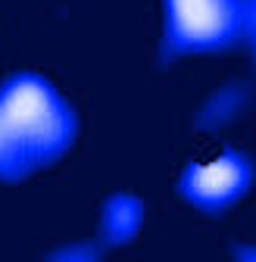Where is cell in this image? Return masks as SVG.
Wrapping results in <instances>:
<instances>
[{
    "label": "cell",
    "mask_w": 256,
    "mask_h": 262,
    "mask_svg": "<svg viewBox=\"0 0 256 262\" xmlns=\"http://www.w3.org/2000/svg\"><path fill=\"white\" fill-rule=\"evenodd\" d=\"M247 38L256 47V0H250V7H247Z\"/></svg>",
    "instance_id": "277c9868"
},
{
    "label": "cell",
    "mask_w": 256,
    "mask_h": 262,
    "mask_svg": "<svg viewBox=\"0 0 256 262\" xmlns=\"http://www.w3.org/2000/svg\"><path fill=\"white\" fill-rule=\"evenodd\" d=\"M247 181H250L247 159H241L234 153H225V156L206 162V166L190 169L181 187L187 193V200H194L197 206H203V209H222V206L234 203L238 196L244 193Z\"/></svg>",
    "instance_id": "3957f363"
},
{
    "label": "cell",
    "mask_w": 256,
    "mask_h": 262,
    "mask_svg": "<svg viewBox=\"0 0 256 262\" xmlns=\"http://www.w3.org/2000/svg\"><path fill=\"white\" fill-rule=\"evenodd\" d=\"M72 113L38 75H13L0 88V178H25L72 141Z\"/></svg>",
    "instance_id": "6da1fadb"
},
{
    "label": "cell",
    "mask_w": 256,
    "mask_h": 262,
    "mask_svg": "<svg viewBox=\"0 0 256 262\" xmlns=\"http://www.w3.org/2000/svg\"><path fill=\"white\" fill-rule=\"evenodd\" d=\"M250 0H166V53H212L247 38Z\"/></svg>",
    "instance_id": "7a4b0ae2"
}]
</instances>
